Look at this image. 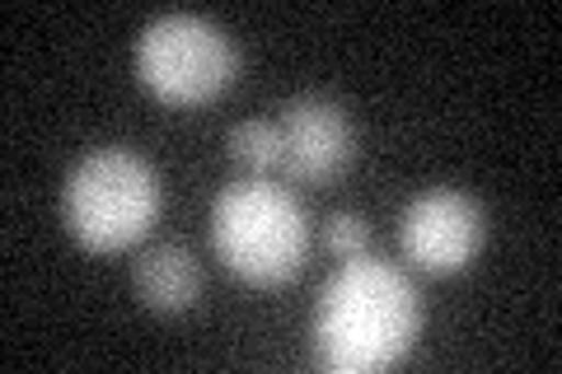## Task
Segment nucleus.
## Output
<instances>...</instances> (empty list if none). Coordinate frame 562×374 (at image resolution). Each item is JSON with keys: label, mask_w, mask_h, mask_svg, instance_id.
<instances>
[{"label": "nucleus", "mask_w": 562, "mask_h": 374, "mask_svg": "<svg viewBox=\"0 0 562 374\" xmlns=\"http://www.w3.org/2000/svg\"><path fill=\"white\" fill-rule=\"evenodd\" d=\"M231 159L239 169H249V178H272L281 173V132L272 117L235 122L231 127Z\"/></svg>", "instance_id": "6e6552de"}, {"label": "nucleus", "mask_w": 562, "mask_h": 374, "mask_svg": "<svg viewBox=\"0 0 562 374\" xmlns=\"http://www.w3.org/2000/svg\"><path fill=\"white\" fill-rule=\"evenodd\" d=\"M132 286L150 314H165V318L188 314L202 295V262L183 243H155L136 258Z\"/></svg>", "instance_id": "0eeeda50"}, {"label": "nucleus", "mask_w": 562, "mask_h": 374, "mask_svg": "<svg viewBox=\"0 0 562 374\" xmlns=\"http://www.w3.org/2000/svg\"><path fill=\"white\" fill-rule=\"evenodd\" d=\"M211 248L249 286H286L310 253V220L277 178H235L211 202Z\"/></svg>", "instance_id": "f03ea898"}, {"label": "nucleus", "mask_w": 562, "mask_h": 374, "mask_svg": "<svg viewBox=\"0 0 562 374\" xmlns=\"http://www.w3.org/2000/svg\"><path fill=\"white\" fill-rule=\"evenodd\" d=\"M136 76L169 109H202L235 84L239 47L206 14H160L136 38Z\"/></svg>", "instance_id": "20e7f679"}, {"label": "nucleus", "mask_w": 562, "mask_h": 374, "mask_svg": "<svg viewBox=\"0 0 562 374\" xmlns=\"http://www.w3.org/2000/svg\"><path fill=\"white\" fill-rule=\"evenodd\" d=\"M366 243H371V225H366L361 211H333V216L324 220V248L338 262L361 258Z\"/></svg>", "instance_id": "1a4fd4ad"}, {"label": "nucleus", "mask_w": 562, "mask_h": 374, "mask_svg": "<svg viewBox=\"0 0 562 374\" xmlns=\"http://www.w3.org/2000/svg\"><path fill=\"white\" fill-rule=\"evenodd\" d=\"M487 216L483 206L460 188H427L403 206L398 216V248L403 262H413L427 276H460L483 253Z\"/></svg>", "instance_id": "39448f33"}, {"label": "nucleus", "mask_w": 562, "mask_h": 374, "mask_svg": "<svg viewBox=\"0 0 562 374\" xmlns=\"http://www.w3.org/2000/svg\"><path fill=\"white\" fill-rule=\"evenodd\" d=\"M422 332V295L390 258H351L333 272L310 318L314 365L328 374H380L413 351Z\"/></svg>", "instance_id": "f257e3e1"}, {"label": "nucleus", "mask_w": 562, "mask_h": 374, "mask_svg": "<svg viewBox=\"0 0 562 374\" xmlns=\"http://www.w3.org/2000/svg\"><path fill=\"white\" fill-rule=\"evenodd\" d=\"M272 122L281 132V183L291 188H328L357 159V122L328 94H295Z\"/></svg>", "instance_id": "423d86ee"}, {"label": "nucleus", "mask_w": 562, "mask_h": 374, "mask_svg": "<svg viewBox=\"0 0 562 374\" xmlns=\"http://www.w3.org/2000/svg\"><path fill=\"white\" fill-rule=\"evenodd\" d=\"M165 188L146 155L127 146H99L61 183V220L90 253H122L160 220Z\"/></svg>", "instance_id": "7ed1b4c3"}]
</instances>
